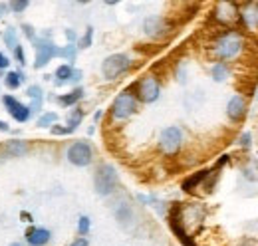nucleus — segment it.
<instances>
[{"mask_svg":"<svg viewBox=\"0 0 258 246\" xmlns=\"http://www.w3.org/2000/svg\"><path fill=\"white\" fill-rule=\"evenodd\" d=\"M56 56H62V58H66L68 61H74L76 60V46H74V44H68L62 50L58 48V54H56Z\"/></svg>","mask_w":258,"mask_h":246,"instance_id":"412c9836","label":"nucleus"},{"mask_svg":"<svg viewBox=\"0 0 258 246\" xmlns=\"http://www.w3.org/2000/svg\"><path fill=\"white\" fill-rule=\"evenodd\" d=\"M159 82L153 78V76H145L139 84H137V97L143 101V103H153L157 101L159 97Z\"/></svg>","mask_w":258,"mask_h":246,"instance_id":"0eeeda50","label":"nucleus"},{"mask_svg":"<svg viewBox=\"0 0 258 246\" xmlns=\"http://www.w3.org/2000/svg\"><path fill=\"white\" fill-rule=\"evenodd\" d=\"M28 95L32 97V101H40V99H42V90H40V86H30V88H28Z\"/></svg>","mask_w":258,"mask_h":246,"instance_id":"a878e982","label":"nucleus"},{"mask_svg":"<svg viewBox=\"0 0 258 246\" xmlns=\"http://www.w3.org/2000/svg\"><path fill=\"white\" fill-rule=\"evenodd\" d=\"M52 133H54V135H66V133H68V129H66V127H58V125H54V127H52Z\"/></svg>","mask_w":258,"mask_h":246,"instance_id":"c85d7f7f","label":"nucleus"},{"mask_svg":"<svg viewBox=\"0 0 258 246\" xmlns=\"http://www.w3.org/2000/svg\"><path fill=\"white\" fill-rule=\"evenodd\" d=\"M66 38H68L70 42H74V40H76V32H74V30H66Z\"/></svg>","mask_w":258,"mask_h":246,"instance_id":"72a5a7b5","label":"nucleus"},{"mask_svg":"<svg viewBox=\"0 0 258 246\" xmlns=\"http://www.w3.org/2000/svg\"><path fill=\"white\" fill-rule=\"evenodd\" d=\"M240 143H242L244 147H248V145H250V133H244V135L240 137Z\"/></svg>","mask_w":258,"mask_h":246,"instance_id":"2f4dec72","label":"nucleus"},{"mask_svg":"<svg viewBox=\"0 0 258 246\" xmlns=\"http://www.w3.org/2000/svg\"><path fill=\"white\" fill-rule=\"evenodd\" d=\"M242 46H244L242 36L236 30H230V32H226V34H223V36L217 40V44H215V54H217V58H221V60H230V58H236V56L240 54Z\"/></svg>","mask_w":258,"mask_h":246,"instance_id":"f257e3e1","label":"nucleus"},{"mask_svg":"<svg viewBox=\"0 0 258 246\" xmlns=\"http://www.w3.org/2000/svg\"><path fill=\"white\" fill-rule=\"evenodd\" d=\"M209 173H211V171H199V173H195L193 177H189V179L183 183V191H187V193L193 191L197 184H201L207 177H209Z\"/></svg>","mask_w":258,"mask_h":246,"instance_id":"2eb2a0df","label":"nucleus"},{"mask_svg":"<svg viewBox=\"0 0 258 246\" xmlns=\"http://www.w3.org/2000/svg\"><path fill=\"white\" fill-rule=\"evenodd\" d=\"M72 74H74V70H72V66H70V64L60 66V68L56 70V78H60V80H58V84H64V82H68V80L72 78Z\"/></svg>","mask_w":258,"mask_h":246,"instance_id":"6ab92c4d","label":"nucleus"},{"mask_svg":"<svg viewBox=\"0 0 258 246\" xmlns=\"http://www.w3.org/2000/svg\"><path fill=\"white\" fill-rule=\"evenodd\" d=\"M84 97V90L82 88H76L72 93H68V95H62L60 97V103L66 105V107H70V105H74V103H78L80 99Z\"/></svg>","mask_w":258,"mask_h":246,"instance_id":"dca6fc26","label":"nucleus"},{"mask_svg":"<svg viewBox=\"0 0 258 246\" xmlns=\"http://www.w3.org/2000/svg\"><path fill=\"white\" fill-rule=\"evenodd\" d=\"M82 117H84V113H82V109H74L72 113H70V117H68V133H72V131H76V127L80 125L82 121Z\"/></svg>","mask_w":258,"mask_h":246,"instance_id":"a211bd4d","label":"nucleus"},{"mask_svg":"<svg viewBox=\"0 0 258 246\" xmlns=\"http://www.w3.org/2000/svg\"><path fill=\"white\" fill-rule=\"evenodd\" d=\"M143 30H145L147 36H151V38H163V36L169 34L171 26H169V22L165 18H161V16H149L143 22Z\"/></svg>","mask_w":258,"mask_h":246,"instance_id":"1a4fd4ad","label":"nucleus"},{"mask_svg":"<svg viewBox=\"0 0 258 246\" xmlns=\"http://www.w3.org/2000/svg\"><path fill=\"white\" fill-rule=\"evenodd\" d=\"M94 187H96V193L101 197H107L115 191L117 187V173L111 165H99L96 171V177H94Z\"/></svg>","mask_w":258,"mask_h":246,"instance_id":"f03ea898","label":"nucleus"},{"mask_svg":"<svg viewBox=\"0 0 258 246\" xmlns=\"http://www.w3.org/2000/svg\"><path fill=\"white\" fill-rule=\"evenodd\" d=\"M10 246H20V244H10Z\"/></svg>","mask_w":258,"mask_h":246,"instance_id":"c9c22d12","label":"nucleus"},{"mask_svg":"<svg viewBox=\"0 0 258 246\" xmlns=\"http://www.w3.org/2000/svg\"><path fill=\"white\" fill-rule=\"evenodd\" d=\"M183 143V135H181V129L179 127H167L161 131V137H159V147L165 155H175L179 151Z\"/></svg>","mask_w":258,"mask_h":246,"instance_id":"423d86ee","label":"nucleus"},{"mask_svg":"<svg viewBox=\"0 0 258 246\" xmlns=\"http://www.w3.org/2000/svg\"><path fill=\"white\" fill-rule=\"evenodd\" d=\"M56 54H58V48H56L50 40H40V42H36V61H34V66H36L38 70L44 68Z\"/></svg>","mask_w":258,"mask_h":246,"instance_id":"9d476101","label":"nucleus"},{"mask_svg":"<svg viewBox=\"0 0 258 246\" xmlns=\"http://www.w3.org/2000/svg\"><path fill=\"white\" fill-rule=\"evenodd\" d=\"M26 240L30 246H44L48 244L50 240V230L48 228H40V226H34L26 232Z\"/></svg>","mask_w":258,"mask_h":246,"instance_id":"f8f14e48","label":"nucleus"},{"mask_svg":"<svg viewBox=\"0 0 258 246\" xmlns=\"http://www.w3.org/2000/svg\"><path fill=\"white\" fill-rule=\"evenodd\" d=\"M4 151L10 157H24L26 151H28V145L24 141H20V139H12V141L4 143Z\"/></svg>","mask_w":258,"mask_h":246,"instance_id":"ddd939ff","label":"nucleus"},{"mask_svg":"<svg viewBox=\"0 0 258 246\" xmlns=\"http://www.w3.org/2000/svg\"><path fill=\"white\" fill-rule=\"evenodd\" d=\"M129 64L131 61H129V58L125 54H111V56H107L103 60V64H101V74H103L105 80H115L123 72H127Z\"/></svg>","mask_w":258,"mask_h":246,"instance_id":"7ed1b4c3","label":"nucleus"},{"mask_svg":"<svg viewBox=\"0 0 258 246\" xmlns=\"http://www.w3.org/2000/svg\"><path fill=\"white\" fill-rule=\"evenodd\" d=\"M22 30L26 32V36H28L30 40H34V28L30 26V24H24V26H22Z\"/></svg>","mask_w":258,"mask_h":246,"instance_id":"c756f323","label":"nucleus"},{"mask_svg":"<svg viewBox=\"0 0 258 246\" xmlns=\"http://www.w3.org/2000/svg\"><path fill=\"white\" fill-rule=\"evenodd\" d=\"M94 159V151L90 147V143L86 141H76L74 145H70L68 149V161L76 167H88Z\"/></svg>","mask_w":258,"mask_h":246,"instance_id":"39448f33","label":"nucleus"},{"mask_svg":"<svg viewBox=\"0 0 258 246\" xmlns=\"http://www.w3.org/2000/svg\"><path fill=\"white\" fill-rule=\"evenodd\" d=\"M10 8L18 14V12H24L28 8V2H10Z\"/></svg>","mask_w":258,"mask_h":246,"instance_id":"bb28decb","label":"nucleus"},{"mask_svg":"<svg viewBox=\"0 0 258 246\" xmlns=\"http://www.w3.org/2000/svg\"><path fill=\"white\" fill-rule=\"evenodd\" d=\"M14 56H16L18 64H22V66H24V61H26V54H24L22 46H16V48H14Z\"/></svg>","mask_w":258,"mask_h":246,"instance_id":"cd10ccee","label":"nucleus"},{"mask_svg":"<svg viewBox=\"0 0 258 246\" xmlns=\"http://www.w3.org/2000/svg\"><path fill=\"white\" fill-rule=\"evenodd\" d=\"M22 80H24V74H22V72H8L6 78H4V82H6V86H8L10 90H16V88L22 84Z\"/></svg>","mask_w":258,"mask_h":246,"instance_id":"f3484780","label":"nucleus"},{"mask_svg":"<svg viewBox=\"0 0 258 246\" xmlns=\"http://www.w3.org/2000/svg\"><path fill=\"white\" fill-rule=\"evenodd\" d=\"M58 121V115L56 113H44L40 119H38V125L40 127H48V125H52V123Z\"/></svg>","mask_w":258,"mask_h":246,"instance_id":"5701e85b","label":"nucleus"},{"mask_svg":"<svg viewBox=\"0 0 258 246\" xmlns=\"http://www.w3.org/2000/svg\"><path fill=\"white\" fill-rule=\"evenodd\" d=\"M4 42H6V46H10V48H16V46H18L16 30H14V28H8V30H6V34H4Z\"/></svg>","mask_w":258,"mask_h":246,"instance_id":"4be33fe9","label":"nucleus"},{"mask_svg":"<svg viewBox=\"0 0 258 246\" xmlns=\"http://www.w3.org/2000/svg\"><path fill=\"white\" fill-rule=\"evenodd\" d=\"M137 109V101L135 97L131 95V92H123L119 93L111 105V115L115 119H127L129 115H133Z\"/></svg>","mask_w":258,"mask_h":246,"instance_id":"20e7f679","label":"nucleus"},{"mask_svg":"<svg viewBox=\"0 0 258 246\" xmlns=\"http://www.w3.org/2000/svg\"><path fill=\"white\" fill-rule=\"evenodd\" d=\"M78 232H80L82 236L90 232V218H88V216H80V220H78Z\"/></svg>","mask_w":258,"mask_h":246,"instance_id":"b1692460","label":"nucleus"},{"mask_svg":"<svg viewBox=\"0 0 258 246\" xmlns=\"http://www.w3.org/2000/svg\"><path fill=\"white\" fill-rule=\"evenodd\" d=\"M0 131H8V125L4 121H0Z\"/></svg>","mask_w":258,"mask_h":246,"instance_id":"f704fd0d","label":"nucleus"},{"mask_svg":"<svg viewBox=\"0 0 258 246\" xmlns=\"http://www.w3.org/2000/svg\"><path fill=\"white\" fill-rule=\"evenodd\" d=\"M70 246H88V240L86 238H78V240H74Z\"/></svg>","mask_w":258,"mask_h":246,"instance_id":"473e14b6","label":"nucleus"},{"mask_svg":"<svg viewBox=\"0 0 258 246\" xmlns=\"http://www.w3.org/2000/svg\"><path fill=\"white\" fill-rule=\"evenodd\" d=\"M226 78H228L226 66L225 64H217V66L213 68V80H215V82H225Z\"/></svg>","mask_w":258,"mask_h":246,"instance_id":"aec40b11","label":"nucleus"},{"mask_svg":"<svg viewBox=\"0 0 258 246\" xmlns=\"http://www.w3.org/2000/svg\"><path fill=\"white\" fill-rule=\"evenodd\" d=\"M92 38H94V28L88 26V30L84 34V38L80 40V48H90L92 46Z\"/></svg>","mask_w":258,"mask_h":246,"instance_id":"393cba45","label":"nucleus"},{"mask_svg":"<svg viewBox=\"0 0 258 246\" xmlns=\"http://www.w3.org/2000/svg\"><path fill=\"white\" fill-rule=\"evenodd\" d=\"M244 18V24L246 26H258V4H246L244 12L240 14Z\"/></svg>","mask_w":258,"mask_h":246,"instance_id":"4468645a","label":"nucleus"},{"mask_svg":"<svg viewBox=\"0 0 258 246\" xmlns=\"http://www.w3.org/2000/svg\"><path fill=\"white\" fill-rule=\"evenodd\" d=\"M2 101H4V105H6V111H8L18 123H26L28 119H30V113H32L30 107L24 105V103H20L16 97H12V95H4Z\"/></svg>","mask_w":258,"mask_h":246,"instance_id":"6e6552de","label":"nucleus"},{"mask_svg":"<svg viewBox=\"0 0 258 246\" xmlns=\"http://www.w3.org/2000/svg\"><path fill=\"white\" fill-rule=\"evenodd\" d=\"M246 101H244V97L242 95H232L230 97V101H228V105H226V115H228V119L230 121H242L244 119V115H246Z\"/></svg>","mask_w":258,"mask_h":246,"instance_id":"9b49d317","label":"nucleus"},{"mask_svg":"<svg viewBox=\"0 0 258 246\" xmlns=\"http://www.w3.org/2000/svg\"><path fill=\"white\" fill-rule=\"evenodd\" d=\"M8 66H10V60L0 52V70H2V68H8Z\"/></svg>","mask_w":258,"mask_h":246,"instance_id":"7c9ffc66","label":"nucleus"}]
</instances>
